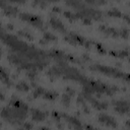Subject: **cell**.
<instances>
[{
  "mask_svg": "<svg viewBox=\"0 0 130 130\" xmlns=\"http://www.w3.org/2000/svg\"><path fill=\"white\" fill-rule=\"evenodd\" d=\"M90 69L96 70V71H101L104 74L111 75V76H114V77H120V78L125 77L126 79L128 78V75H124L122 72H120V71H118V70H116L114 68L106 67V66H103V65H93L92 67H90Z\"/></svg>",
  "mask_w": 130,
  "mask_h": 130,
  "instance_id": "1",
  "label": "cell"
},
{
  "mask_svg": "<svg viewBox=\"0 0 130 130\" xmlns=\"http://www.w3.org/2000/svg\"><path fill=\"white\" fill-rule=\"evenodd\" d=\"M19 16H20V19L27 21V22H30L31 24H34L38 28H43V20L39 16L32 15V14H27V13H21Z\"/></svg>",
  "mask_w": 130,
  "mask_h": 130,
  "instance_id": "2",
  "label": "cell"
},
{
  "mask_svg": "<svg viewBox=\"0 0 130 130\" xmlns=\"http://www.w3.org/2000/svg\"><path fill=\"white\" fill-rule=\"evenodd\" d=\"M113 104L116 106L115 110L117 112H119L120 114H124V113H128L129 111V105L127 102H122V101H118V102H113Z\"/></svg>",
  "mask_w": 130,
  "mask_h": 130,
  "instance_id": "3",
  "label": "cell"
},
{
  "mask_svg": "<svg viewBox=\"0 0 130 130\" xmlns=\"http://www.w3.org/2000/svg\"><path fill=\"white\" fill-rule=\"evenodd\" d=\"M99 121L102 123V124H105L107 126H112V127H116L117 124H116V121L115 119L105 115V114H102L100 117H99Z\"/></svg>",
  "mask_w": 130,
  "mask_h": 130,
  "instance_id": "4",
  "label": "cell"
},
{
  "mask_svg": "<svg viewBox=\"0 0 130 130\" xmlns=\"http://www.w3.org/2000/svg\"><path fill=\"white\" fill-rule=\"evenodd\" d=\"M50 24L52 25V27H53L54 29H56V30H58V31H62V32H65V31H66V28L64 27V25L62 24V22H61L59 19L55 18V17H52V18L50 19Z\"/></svg>",
  "mask_w": 130,
  "mask_h": 130,
  "instance_id": "5",
  "label": "cell"
},
{
  "mask_svg": "<svg viewBox=\"0 0 130 130\" xmlns=\"http://www.w3.org/2000/svg\"><path fill=\"white\" fill-rule=\"evenodd\" d=\"M47 117V113H44L40 110L37 109H32L31 110V118L35 121H43L45 120V118Z\"/></svg>",
  "mask_w": 130,
  "mask_h": 130,
  "instance_id": "6",
  "label": "cell"
},
{
  "mask_svg": "<svg viewBox=\"0 0 130 130\" xmlns=\"http://www.w3.org/2000/svg\"><path fill=\"white\" fill-rule=\"evenodd\" d=\"M0 79H1L5 84H7L8 86L11 85V81H10V79H9V77H8V74H7V73L4 71V69L1 68V67H0Z\"/></svg>",
  "mask_w": 130,
  "mask_h": 130,
  "instance_id": "7",
  "label": "cell"
},
{
  "mask_svg": "<svg viewBox=\"0 0 130 130\" xmlns=\"http://www.w3.org/2000/svg\"><path fill=\"white\" fill-rule=\"evenodd\" d=\"M57 96V93L54 92V91H45L43 93V98L45 100H50V101H53L55 100V98Z\"/></svg>",
  "mask_w": 130,
  "mask_h": 130,
  "instance_id": "8",
  "label": "cell"
},
{
  "mask_svg": "<svg viewBox=\"0 0 130 130\" xmlns=\"http://www.w3.org/2000/svg\"><path fill=\"white\" fill-rule=\"evenodd\" d=\"M66 118H67V121H68L70 124H72L73 127H75V128H79V127H81V124H80L79 121L76 120L75 118H73V117H66Z\"/></svg>",
  "mask_w": 130,
  "mask_h": 130,
  "instance_id": "9",
  "label": "cell"
},
{
  "mask_svg": "<svg viewBox=\"0 0 130 130\" xmlns=\"http://www.w3.org/2000/svg\"><path fill=\"white\" fill-rule=\"evenodd\" d=\"M16 88H17L18 90H20V91H27V90L29 89V86H28L25 82L20 81L18 84H16Z\"/></svg>",
  "mask_w": 130,
  "mask_h": 130,
  "instance_id": "10",
  "label": "cell"
},
{
  "mask_svg": "<svg viewBox=\"0 0 130 130\" xmlns=\"http://www.w3.org/2000/svg\"><path fill=\"white\" fill-rule=\"evenodd\" d=\"M108 15H109V16H115V17H121V16H122L121 12L118 11L117 9H112V10H110V11L108 12Z\"/></svg>",
  "mask_w": 130,
  "mask_h": 130,
  "instance_id": "11",
  "label": "cell"
},
{
  "mask_svg": "<svg viewBox=\"0 0 130 130\" xmlns=\"http://www.w3.org/2000/svg\"><path fill=\"white\" fill-rule=\"evenodd\" d=\"M44 92H45V89H44V88H42V87H38V88L34 91L32 96L36 99V98H38V96H40V95H43Z\"/></svg>",
  "mask_w": 130,
  "mask_h": 130,
  "instance_id": "12",
  "label": "cell"
},
{
  "mask_svg": "<svg viewBox=\"0 0 130 130\" xmlns=\"http://www.w3.org/2000/svg\"><path fill=\"white\" fill-rule=\"evenodd\" d=\"M62 104L65 105L66 107H68V105L70 104V95L64 94V95L62 96Z\"/></svg>",
  "mask_w": 130,
  "mask_h": 130,
  "instance_id": "13",
  "label": "cell"
},
{
  "mask_svg": "<svg viewBox=\"0 0 130 130\" xmlns=\"http://www.w3.org/2000/svg\"><path fill=\"white\" fill-rule=\"evenodd\" d=\"M44 40H45V41H55V40H56V37L53 36L52 34L45 32V35H44Z\"/></svg>",
  "mask_w": 130,
  "mask_h": 130,
  "instance_id": "14",
  "label": "cell"
},
{
  "mask_svg": "<svg viewBox=\"0 0 130 130\" xmlns=\"http://www.w3.org/2000/svg\"><path fill=\"white\" fill-rule=\"evenodd\" d=\"M53 117L57 120V122H60V114H59V113L54 112V113H53Z\"/></svg>",
  "mask_w": 130,
  "mask_h": 130,
  "instance_id": "15",
  "label": "cell"
},
{
  "mask_svg": "<svg viewBox=\"0 0 130 130\" xmlns=\"http://www.w3.org/2000/svg\"><path fill=\"white\" fill-rule=\"evenodd\" d=\"M66 91H67V92L69 93V95H70V96H71V95H73V94L75 93V92H74V90H72V89H71L70 87H67V89H66Z\"/></svg>",
  "mask_w": 130,
  "mask_h": 130,
  "instance_id": "16",
  "label": "cell"
},
{
  "mask_svg": "<svg viewBox=\"0 0 130 130\" xmlns=\"http://www.w3.org/2000/svg\"><path fill=\"white\" fill-rule=\"evenodd\" d=\"M53 11H55V12H56V11H57V12H60V9H59V7H54V8H53Z\"/></svg>",
  "mask_w": 130,
  "mask_h": 130,
  "instance_id": "17",
  "label": "cell"
},
{
  "mask_svg": "<svg viewBox=\"0 0 130 130\" xmlns=\"http://www.w3.org/2000/svg\"><path fill=\"white\" fill-rule=\"evenodd\" d=\"M0 100H1V101H3V100H4V95H3L1 92H0Z\"/></svg>",
  "mask_w": 130,
  "mask_h": 130,
  "instance_id": "18",
  "label": "cell"
},
{
  "mask_svg": "<svg viewBox=\"0 0 130 130\" xmlns=\"http://www.w3.org/2000/svg\"><path fill=\"white\" fill-rule=\"evenodd\" d=\"M0 56H1V49H0Z\"/></svg>",
  "mask_w": 130,
  "mask_h": 130,
  "instance_id": "19",
  "label": "cell"
}]
</instances>
